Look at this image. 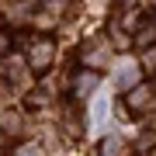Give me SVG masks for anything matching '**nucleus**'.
<instances>
[{"label":"nucleus","instance_id":"1","mask_svg":"<svg viewBox=\"0 0 156 156\" xmlns=\"http://www.w3.org/2000/svg\"><path fill=\"white\" fill-rule=\"evenodd\" d=\"M49 56H52V42H42V45H35V49H31V62H35V66H42Z\"/></svg>","mask_w":156,"mask_h":156},{"label":"nucleus","instance_id":"2","mask_svg":"<svg viewBox=\"0 0 156 156\" xmlns=\"http://www.w3.org/2000/svg\"><path fill=\"white\" fill-rule=\"evenodd\" d=\"M128 104H132V108H139V111H142V108L149 104V90H146V87L132 90V97H128Z\"/></svg>","mask_w":156,"mask_h":156},{"label":"nucleus","instance_id":"3","mask_svg":"<svg viewBox=\"0 0 156 156\" xmlns=\"http://www.w3.org/2000/svg\"><path fill=\"white\" fill-rule=\"evenodd\" d=\"M104 111H108V101L97 97V104H94V122H101V118H104Z\"/></svg>","mask_w":156,"mask_h":156},{"label":"nucleus","instance_id":"4","mask_svg":"<svg viewBox=\"0 0 156 156\" xmlns=\"http://www.w3.org/2000/svg\"><path fill=\"white\" fill-rule=\"evenodd\" d=\"M118 83H132V66H122V73H118Z\"/></svg>","mask_w":156,"mask_h":156},{"label":"nucleus","instance_id":"5","mask_svg":"<svg viewBox=\"0 0 156 156\" xmlns=\"http://www.w3.org/2000/svg\"><path fill=\"white\" fill-rule=\"evenodd\" d=\"M90 87H94V76H83V80L76 83V94H83V90H90Z\"/></svg>","mask_w":156,"mask_h":156}]
</instances>
